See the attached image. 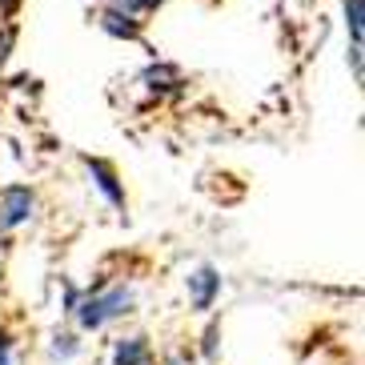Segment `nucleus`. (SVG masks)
I'll return each mask as SVG.
<instances>
[{
	"label": "nucleus",
	"instance_id": "nucleus-1",
	"mask_svg": "<svg viewBox=\"0 0 365 365\" xmlns=\"http://www.w3.org/2000/svg\"><path fill=\"white\" fill-rule=\"evenodd\" d=\"M65 305H68V313L76 317L81 329H101V325H108L113 317H125V313L133 309V289H125V285H113V289L93 285V289H85V293L68 289Z\"/></svg>",
	"mask_w": 365,
	"mask_h": 365
},
{
	"label": "nucleus",
	"instance_id": "nucleus-2",
	"mask_svg": "<svg viewBox=\"0 0 365 365\" xmlns=\"http://www.w3.org/2000/svg\"><path fill=\"white\" fill-rule=\"evenodd\" d=\"M133 85H137L149 101H157V105H161V101L181 97L189 81H185V73L177 65H169V61H153V65H145L137 73V81H133Z\"/></svg>",
	"mask_w": 365,
	"mask_h": 365
},
{
	"label": "nucleus",
	"instance_id": "nucleus-3",
	"mask_svg": "<svg viewBox=\"0 0 365 365\" xmlns=\"http://www.w3.org/2000/svg\"><path fill=\"white\" fill-rule=\"evenodd\" d=\"M145 16H137V12H125L117 9V4H108V0H97V29L105 36H113V41H125V44H145L149 48V41H145Z\"/></svg>",
	"mask_w": 365,
	"mask_h": 365
},
{
	"label": "nucleus",
	"instance_id": "nucleus-4",
	"mask_svg": "<svg viewBox=\"0 0 365 365\" xmlns=\"http://www.w3.org/2000/svg\"><path fill=\"white\" fill-rule=\"evenodd\" d=\"M33 213H36V189L33 185L12 181V185L0 189V233L21 229L24 221H33Z\"/></svg>",
	"mask_w": 365,
	"mask_h": 365
},
{
	"label": "nucleus",
	"instance_id": "nucleus-5",
	"mask_svg": "<svg viewBox=\"0 0 365 365\" xmlns=\"http://www.w3.org/2000/svg\"><path fill=\"white\" fill-rule=\"evenodd\" d=\"M81 165L88 169V177H93V185H97L101 193H105V201L113 205V209H129V193H125V181H120V169L108 157H93V153H81Z\"/></svg>",
	"mask_w": 365,
	"mask_h": 365
},
{
	"label": "nucleus",
	"instance_id": "nucleus-6",
	"mask_svg": "<svg viewBox=\"0 0 365 365\" xmlns=\"http://www.w3.org/2000/svg\"><path fill=\"white\" fill-rule=\"evenodd\" d=\"M345 12V33H349V68L354 81H365V0H341Z\"/></svg>",
	"mask_w": 365,
	"mask_h": 365
},
{
	"label": "nucleus",
	"instance_id": "nucleus-7",
	"mask_svg": "<svg viewBox=\"0 0 365 365\" xmlns=\"http://www.w3.org/2000/svg\"><path fill=\"white\" fill-rule=\"evenodd\" d=\"M217 293H221V273L213 265H201L189 273V297H193V309L197 313H209L213 309Z\"/></svg>",
	"mask_w": 365,
	"mask_h": 365
},
{
	"label": "nucleus",
	"instance_id": "nucleus-8",
	"mask_svg": "<svg viewBox=\"0 0 365 365\" xmlns=\"http://www.w3.org/2000/svg\"><path fill=\"white\" fill-rule=\"evenodd\" d=\"M113 365H149V337H125V341H117Z\"/></svg>",
	"mask_w": 365,
	"mask_h": 365
},
{
	"label": "nucleus",
	"instance_id": "nucleus-9",
	"mask_svg": "<svg viewBox=\"0 0 365 365\" xmlns=\"http://www.w3.org/2000/svg\"><path fill=\"white\" fill-rule=\"evenodd\" d=\"M16 36H21V29H16V21H0V68L9 65L12 48H16Z\"/></svg>",
	"mask_w": 365,
	"mask_h": 365
},
{
	"label": "nucleus",
	"instance_id": "nucleus-10",
	"mask_svg": "<svg viewBox=\"0 0 365 365\" xmlns=\"http://www.w3.org/2000/svg\"><path fill=\"white\" fill-rule=\"evenodd\" d=\"M108 4H117L125 12H137V16H153V12H161L169 0H108Z\"/></svg>",
	"mask_w": 365,
	"mask_h": 365
},
{
	"label": "nucleus",
	"instance_id": "nucleus-11",
	"mask_svg": "<svg viewBox=\"0 0 365 365\" xmlns=\"http://www.w3.org/2000/svg\"><path fill=\"white\" fill-rule=\"evenodd\" d=\"M0 365H12V337L0 329Z\"/></svg>",
	"mask_w": 365,
	"mask_h": 365
},
{
	"label": "nucleus",
	"instance_id": "nucleus-12",
	"mask_svg": "<svg viewBox=\"0 0 365 365\" xmlns=\"http://www.w3.org/2000/svg\"><path fill=\"white\" fill-rule=\"evenodd\" d=\"M165 365H185V361H181V357H169V361H165Z\"/></svg>",
	"mask_w": 365,
	"mask_h": 365
}]
</instances>
